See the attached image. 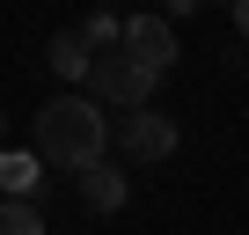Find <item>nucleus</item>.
Returning a JSON list of instances; mask_svg holds the SVG:
<instances>
[{"label":"nucleus","mask_w":249,"mask_h":235,"mask_svg":"<svg viewBox=\"0 0 249 235\" xmlns=\"http://www.w3.org/2000/svg\"><path fill=\"white\" fill-rule=\"evenodd\" d=\"M234 37L249 44V0H234Z\"/></svg>","instance_id":"obj_10"},{"label":"nucleus","mask_w":249,"mask_h":235,"mask_svg":"<svg viewBox=\"0 0 249 235\" xmlns=\"http://www.w3.org/2000/svg\"><path fill=\"white\" fill-rule=\"evenodd\" d=\"M81 44H88L95 59H103V52H117V44H124V15H110V8H95V15L81 22Z\"/></svg>","instance_id":"obj_8"},{"label":"nucleus","mask_w":249,"mask_h":235,"mask_svg":"<svg viewBox=\"0 0 249 235\" xmlns=\"http://www.w3.org/2000/svg\"><path fill=\"white\" fill-rule=\"evenodd\" d=\"M88 96H95V103H117V110H147V103H154V81H147L132 59H124V44H117V52H103V59H95Z\"/></svg>","instance_id":"obj_2"},{"label":"nucleus","mask_w":249,"mask_h":235,"mask_svg":"<svg viewBox=\"0 0 249 235\" xmlns=\"http://www.w3.org/2000/svg\"><path fill=\"white\" fill-rule=\"evenodd\" d=\"M0 235H44L37 198H0Z\"/></svg>","instance_id":"obj_9"},{"label":"nucleus","mask_w":249,"mask_h":235,"mask_svg":"<svg viewBox=\"0 0 249 235\" xmlns=\"http://www.w3.org/2000/svg\"><path fill=\"white\" fill-rule=\"evenodd\" d=\"M44 184V162H37V147L30 155H0V198H30Z\"/></svg>","instance_id":"obj_7"},{"label":"nucleus","mask_w":249,"mask_h":235,"mask_svg":"<svg viewBox=\"0 0 249 235\" xmlns=\"http://www.w3.org/2000/svg\"><path fill=\"white\" fill-rule=\"evenodd\" d=\"M103 147H110V118H103V103L95 96H52L44 110H37V162L44 169H88V162H103Z\"/></svg>","instance_id":"obj_1"},{"label":"nucleus","mask_w":249,"mask_h":235,"mask_svg":"<svg viewBox=\"0 0 249 235\" xmlns=\"http://www.w3.org/2000/svg\"><path fill=\"white\" fill-rule=\"evenodd\" d=\"M124 59H132L147 81H161V74L176 66V30H169V15H124Z\"/></svg>","instance_id":"obj_3"},{"label":"nucleus","mask_w":249,"mask_h":235,"mask_svg":"<svg viewBox=\"0 0 249 235\" xmlns=\"http://www.w3.org/2000/svg\"><path fill=\"white\" fill-rule=\"evenodd\" d=\"M81 198H88V213H117L124 198H132V184H124V169L103 155V162H88V169H81Z\"/></svg>","instance_id":"obj_5"},{"label":"nucleus","mask_w":249,"mask_h":235,"mask_svg":"<svg viewBox=\"0 0 249 235\" xmlns=\"http://www.w3.org/2000/svg\"><path fill=\"white\" fill-rule=\"evenodd\" d=\"M44 59H52V74H59V81H88V74H95V52L81 44V30H59Z\"/></svg>","instance_id":"obj_6"},{"label":"nucleus","mask_w":249,"mask_h":235,"mask_svg":"<svg viewBox=\"0 0 249 235\" xmlns=\"http://www.w3.org/2000/svg\"><path fill=\"white\" fill-rule=\"evenodd\" d=\"M117 133H124V155H132V162H169V155H176V118L154 110V103H147V110H124Z\"/></svg>","instance_id":"obj_4"}]
</instances>
